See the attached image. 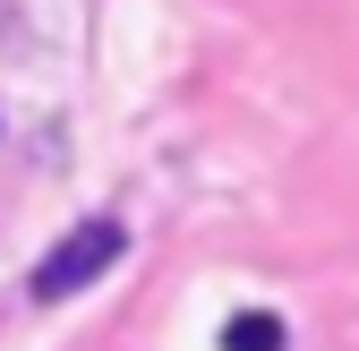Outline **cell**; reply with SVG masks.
<instances>
[{"instance_id":"obj_1","label":"cell","mask_w":359,"mask_h":351,"mask_svg":"<svg viewBox=\"0 0 359 351\" xmlns=\"http://www.w3.org/2000/svg\"><path fill=\"white\" fill-rule=\"evenodd\" d=\"M120 249H128V232L111 223V214H86V223H77V232H69L52 257H43V266H34V300L52 309V300L86 291L95 274H111V266H120Z\"/></svg>"},{"instance_id":"obj_2","label":"cell","mask_w":359,"mask_h":351,"mask_svg":"<svg viewBox=\"0 0 359 351\" xmlns=\"http://www.w3.org/2000/svg\"><path fill=\"white\" fill-rule=\"evenodd\" d=\"M283 343H291V326L274 309H240L231 326H222V351H283Z\"/></svg>"}]
</instances>
